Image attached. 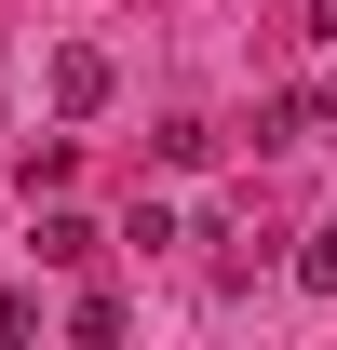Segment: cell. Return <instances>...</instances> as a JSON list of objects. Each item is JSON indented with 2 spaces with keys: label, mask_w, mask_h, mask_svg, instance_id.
I'll return each mask as SVG.
<instances>
[{
  "label": "cell",
  "mask_w": 337,
  "mask_h": 350,
  "mask_svg": "<svg viewBox=\"0 0 337 350\" xmlns=\"http://www.w3.org/2000/svg\"><path fill=\"white\" fill-rule=\"evenodd\" d=\"M27 256H41V269H95V256H108V229H95V216H68V202L41 189V229H27Z\"/></svg>",
  "instance_id": "1"
},
{
  "label": "cell",
  "mask_w": 337,
  "mask_h": 350,
  "mask_svg": "<svg viewBox=\"0 0 337 350\" xmlns=\"http://www.w3.org/2000/svg\"><path fill=\"white\" fill-rule=\"evenodd\" d=\"M108 94H122V68H108L95 41H68V54H54V108H68V122H95Z\"/></svg>",
  "instance_id": "2"
},
{
  "label": "cell",
  "mask_w": 337,
  "mask_h": 350,
  "mask_svg": "<svg viewBox=\"0 0 337 350\" xmlns=\"http://www.w3.org/2000/svg\"><path fill=\"white\" fill-rule=\"evenodd\" d=\"M324 122H337V94H270L256 108V148H310Z\"/></svg>",
  "instance_id": "3"
},
{
  "label": "cell",
  "mask_w": 337,
  "mask_h": 350,
  "mask_svg": "<svg viewBox=\"0 0 337 350\" xmlns=\"http://www.w3.org/2000/svg\"><path fill=\"white\" fill-rule=\"evenodd\" d=\"M297 283H310V297L337 310V229H310V243H297Z\"/></svg>",
  "instance_id": "4"
},
{
  "label": "cell",
  "mask_w": 337,
  "mask_h": 350,
  "mask_svg": "<svg viewBox=\"0 0 337 350\" xmlns=\"http://www.w3.org/2000/svg\"><path fill=\"white\" fill-rule=\"evenodd\" d=\"M41 337V297H14V283H0V350H27Z\"/></svg>",
  "instance_id": "5"
},
{
  "label": "cell",
  "mask_w": 337,
  "mask_h": 350,
  "mask_svg": "<svg viewBox=\"0 0 337 350\" xmlns=\"http://www.w3.org/2000/svg\"><path fill=\"white\" fill-rule=\"evenodd\" d=\"M310 41H324V54H337V0H310Z\"/></svg>",
  "instance_id": "6"
}]
</instances>
